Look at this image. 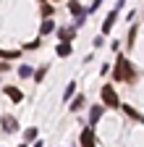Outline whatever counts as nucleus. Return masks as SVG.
Instances as JSON below:
<instances>
[{
    "label": "nucleus",
    "instance_id": "f257e3e1",
    "mask_svg": "<svg viewBox=\"0 0 144 147\" xmlns=\"http://www.w3.org/2000/svg\"><path fill=\"white\" fill-rule=\"evenodd\" d=\"M115 79L118 82H123V79H131V66H129V61L123 58H118V66H115Z\"/></svg>",
    "mask_w": 144,
    "mask_h": 147
},
{
    "label": "nucleus",
    "instance_id": "f03ea898",
    "mask_svg": "<svg viewBox=\"0 0 144 147\" xmlns=\"http://www.w3.org/2000/svg\"><path fill=\"white\" fill-rule=\"evenodd\" d=\"M102 102L110 105V108H118V95H115V89H113L110 84L102 87Z\"/></svg>",
    "mask_w": 144,
    "mask_h": 147
},
{
    "label": "nucleus",
    "instance_id": "7ed1b4c3",
    "mask_svg": "<svg viewBox=\"0 0 144 147\" xmlns=\"http://www.w3.org/2000/svg\"><path fill=\"white\" fill-rule=\"evenodd\" d=\"M81 144H84V147H94V134H92V129H84V134H81Z\"/></svg>",
    "mask_w": 144,
    "mask_h": 147
},
{
    "label": "nucleus",
    "instance_id": "20e7f679",
    "mask_svg": "<svg viewBox=\"0 0 144 147\" xmlns=\"http://www.w3.org/2000/svg\"><path fill=\"white\" fill-rule=\"evenodd\" d=\"M3 126H5V131H16V129H19L13 116H3Z\"/></svg>",
    "mask_w": 144,
    "mask_h": 147
},
{
    "label": "nucleus",
    "instance_id": "39448f33",
    "mask_svg": "<svg viewBox=\"0 0 144 147\" xmlns=\"http://www.w3.org/2000/svg\"><path fill=\"white\" fill-rule=\"evenodd\" d=\"M5 95H8L13 102H21V92L16 89V87H5Z\"/></svg>",
    "mask_w": 144,
    "mask_h": 147
},
{
    "label": "nucleus",
    "instance_id": "423d86ee",
    "mask_svg": "<svg viewBox=\"0 0 144 147\" xmlns=\"http://www.w3.org/2000/svg\"><path fill=\"white\" fill-rule=\"evenodd\" d=\"M68 11L74 13V16H81V13H84V8H81L79 0H71V3H68Z\"/></svg>",
    "mask_w": 144,
    "mask_h": 147
},
{
    "label": "nucleus",
    "instance_id": "0eeeda50",
    "mask_svg": "<svg viewBox=\"0 0 144 147\" xmlns=\"http://www.w3.org/2000/svg\"><path fill=\"white\" fill-rule=\"evenodd\" d=\"M115 16H118V11H113L110 16H107V21L102 24V32H105V34H107V32H110V29H113V21H115Z\"/></svg>",
    "mask_w": 144,
    "mask_h": 147
},
{
    "label": "nucleus",
    "instance_id": "6e6552de",
    "mask_svg": "<svg viewBox=\"0 0 144 147\" xmlns=\"http://www.w3.org/2000/svg\"><path fill=\"white\" fill-rule=\"evenodd\" d=\"M100 116H102V108H100V105H94V108H92V116H89V121L97 123V121H100Z\"/></svg>",
    "mask_w": 144,
    "mask_h": 147
},
{
    "label": "nucleus",
    "instance_id": "1a4fd4ad",
    "mask_svg": "<svg viewBox=\"0 0 144 147\" xmlns=\"http://www.w3.org/2000/svg\"><path fill=\"white\" fill-rule=\"evenodd\" d=\"M58 34H60V40H63V42H68L71 37H74V29H60Z\"/></svg>",
    "mask_w": 144,
    "mask_h": 147
},
{
    "label": "nucleus",
    "instance_id": "9d476101",
    "mask_svg": "<svg viewBox=\"0 0 144 147\" xmlns=\"http://www.w3.org/2000/svg\"><path fill=\"white\" fill-rule=\"evenodd\" d=\"M68 53H71V45L68 42H60L58 45V55H68Z\"/></svg>",
    "mask_w": 144,
    "mask_h": 147
},
{
    "label": "nucleus",
    "instance_id": "9b49d317",
    "mask_svg": "<svg viewBox=\"0 0 144 147\" xmlns=\"http://www.w3.org/2000/svg\"><path fill=\"white\" fill-rule=\"evenodd\" d=\"M52 29H55V24H52V21H42V34H50Z\"/></svg>",
    "mask_w": 144,
    "mask_h": 147
},
{
    "label": "nucleus",
    "instance_id": "f8f14e48",
    "mask_svg": "<svg viewBox=\"0 0 144 147\" xmlns=\"http://www.w3.org/2000/svg\"><path fill=\"white\" fill-rule=\"evenodd\" d=\"M81 105H84V97H81V95H79V97H76V100H74V105H71V110H79V108H81Z\"/></svg>",
    "mask_w": 144,
    "mask_h": 147
},
{
    "label": "nucleus",
    "instance_id": "ddd939ff",
    "mask_svg": "<svg viewBox=\"0 0 144 147\" xmlns=\"http://www.w3.org/2000/svg\"><path fill=\"white\" fill-rule=\"evenodd\" d=\"M19 76H31V68H29V66H21V68H19Z\"/></svg>",
    "mask_w": 144,
    "mask_h": 147
},
{
    "label": "nucleus",
    "instance_id": "4468645a",
    "mask_svg": "<svg viewBox=\"0 0 144 147\" xmlns=\"http://www.w3.org/2000/svg\"><path fill=\"white\" fill-rule=\"evenodd\" d=\"M71 95H74V84H68V89H66V92H63V100H68V97H71Z\"/></svg>",
    "mask_w": 144,
    "mask_h": 147
},
{
    "label": "nucleus",
    "instance_id": "2eb2a0df",
    "mask_svg": "<svg viewBox=\"0 0 144 147\" xmlns=\"http://www.w3.org/2000/svg\"><path fill=\"white\" fill-rule=\"evenodd\" d=\"M37 137V129H26V139H34Z\"/></svg>",
    "mask_w": 144,
    "mask_h": 147
},
{
    "label": "nucleus",
    "instance_id": "dca6fc26",
    "mask_svg": "<svg viewBox=\"0 0 144 147\" xmlns=\"http://www.w3.org/2000/svg\"><path fill=\"white\" fill-rule=\"evenodd\" d=\"M34 147H42V142H37V144H34Z\"/></svg>",
    "mask_w": 144,
    "mask_h": 147
},
{
    "label": "nucleus",
    "instance_id": "f3484780",
    "mask_svg": "<svg viewBox=\"0 0 144 147\" xmlns=\"http://www.w3.org/2000/svg\"><path fill=\"white\" fill-rule=\"evenodd\" d=\"M21 147H26V144H21Z\"/></svg>",
    "mask_w": 144,
    "mask_h": 147
}]
</instances>
